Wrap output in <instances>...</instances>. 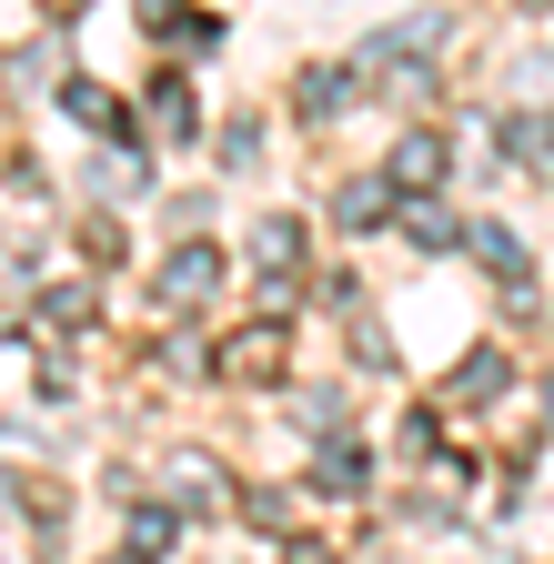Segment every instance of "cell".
<instances>
[{"instance_id":"cell-1","label":"cell","mask_w":554,"mask_h":564,"mask_svg":"<svg viewBox=\"0 0 554 564\" xmlns=\"http://www.w3.org/2000/svg\"><path fill=\"white\" fill-rule=\"evenodd\" d=\"M283 352H293V323H283V313H252L242 333L213 343V373H222V383H283Z\"/></svg>"},{"instance_id":"cell-2","label":"cell","mask_w":554,"mask_h":564,"mask_svg":"<svg viewBox=\"0 0 554 564\" xmlns=\"http://www.w3.org/2000/svg\"><path fill=\"white\" fill-rule=\"evenodd\" d=\"M424 51H444V11H413V21H393V31H373L354 70H403V61H424Z\"/></svg>"},{"instance_id":"cell-3","label":"cell","mask_w":554,"mask_h":564,"mask_svg":"<svg viewBox=\"0 0 554 564\" xmlns=\"http://www.w3.org/2000/svg\"><path fill=\"white\" fill-rule=\"evenodd\" d=\"M213 282H222V252L213 242H182L162 262V313H192V303H213Z\"/></svg>"},{"instance_id":"cell-4","label":"cell","mask_w":554,"mask_h":564,"mask_svg":"<svg viewBox=\"0 0 554 564\" xmlns=\"http://www.w3.org/2000/svg\"><path fill=\"white\" fill-rule=\"evenodd\" d=\"M172 505H182V514H222V505H232L222 464H213V454H172Z\"/></svg>"},{"instance_id":"cell-5","label":"cell","mask_w":554,"mask_h":564,"mask_svg":"<svg viewBox=\"0 0 554 564\" xmlns=\"http://www.w3.org/2000/svg\"><path fill=\"white\" fill-rule=\"evenodd\" d=\"M383 172H393V192H403V202H413V192H434V182H444V131H403Z\"/></svg>"},{"instance_id":"cell-6","label":"cell","mask_w":554,"mask_h":564,"mask_svg":"<svg viewBox=\"0 0 554 564\" xmlns=\"http://www.w3.org/2000/svg\"><path fill=\"white\" fill-rule=\"evenodd\" d=\"M495 393H504V352H495V343H474L464 364H454V383H444V403H454V413H484Z\"/></svg>"},{"instance_id":"cell-7","label":"cell","mask_w":554,"mask_h":564,"mask_svg":"<svg viewBox=\"0 0 554 564\" xmlns=\"http://www.w3.org/2000/svg\"><path fill=\"white\" fill-rule=\"evenodd\" d=\"M252 272L262 282H293L303 272V223H293V212H272V223L252 232Z\"/></svg>"},{"instance_id":"cell-8","label":"cell","mask_w":554,"mask_h":564,"mask_svg":"<svg viewBox=\"0 0 554 564\" xmlns=\"http://www.w3.org/2000/svg\"><path fill=\"white\" fill-rule=\"evenodd\" d=\"M464 252L495 272V282H514V293H524V242H514L504 223H474V232H464Z\"/></svg>"},{"instance_id":"cell-9","label":"cell","mask_w":554,"mask_h":564,"mask_svg":"<svg viewBox=\"0 0 554 564\" xmlns=\"http://www.w3.org/2000/svg\"><path fill=\"white\" fill-rule=\"evenodd\" d=\"M383 212H393V172H383V182H343V192H333V223H343V232H373Z\"/></svg>"},{"instance_id":"cell-10","label":"cell","mask_w":554,"mask_h":564,"mask_svg":"<svg viewBox=\"0 0 554 564\" xmlns=\"http://www.w3.org/2000/svg\"><path fill=\"white\" fill-rule=\"evenodd\" d=\"M343 101H354V70H333V61H323V70H303V82H293V111H303V121H333Z\"/></svg>"},{"instance_id":"cell-11","label":"cell","mask_w":554,"mask_h":564,"mask_svg":"<svg viewBox=\"0 0 554 564\" xmlns=\"http://www.w3.org/2000/svg\"><path fill=\"white\" fill-rule=\"evenodd\" d=\"M61 111L91 121V131H111V141H131V121H121V101H111L101 82H61Z\"/></svg>"},{"instance_id":"cell-12","label":"cell","mask_w":554,"mask_h":564,"mask_svg":"<svg viewBox=\"0 0 554 564\" xmlns=\"http://www.w3.org/2000/svg\"><path fill=\"white\" fill-rule=\"evenodd\" d=\"M313 484H323V494H363V484H373V454H363V444H323Z\"/></svg>"},{"instance_id":"cell-13","label":"cell","mask_w":554,"mask_h":564,"mask_svg":"<svg viewBox=\"0 0 554 564\" xmlns=\"http://www.w3.org/2000/svg\"><path fill=\"white\" fill-rule=\"evenodd\" d=\"M403 232H413V242H424V252H454V242H464L474 223H454V212H444V202H424V192H413V212H403Z\"/></svg>"},{"instance_id":"cell-14","label":"cell","mask_w":554,"mask_h":564,"mask_svg":"<svg viewBox=\"0 0 554 564\" xmlns=\"http://www.w3.org/2000/svg\"><path fill=\"white\" fill-rule=\"evenodd\" d=\"M41 323L51 333H91V282H51V293H41Z\"/></svg>"},{"instance_id":"cell-15","label":"cell","mask_w":554,"mask_h":564,"mask_svg":"<svg viewBox=\"0 0 554 564\" xmlns=\"http://www.w3.org/2000/svg\"><path fill=\"white\" fill-rule=\"evenodd\" d=\"M182 534V505H131V554H162Z\"/></svg>"},{"instance_id":"cell-16","label":"cell","mask_w":554,"mask_h":564,"mask_svg":"<svg viewBox=\"0 0 554 564\" xmlns=\"http://www.w3.org/2000/svg\"><path fill=\"white\" fill-rule=\"evenodd\" d=\"M544 141H554L544 111H514V121H504V152H514V162H544Z\"/></svg>"},{"instance_id":"cell-17","label":"cell","mask_w":554,"mask_h":564,"mask_svg":"<svg viewBox=\"0 0 554 564\" xmlns=\"http://www.w3.org/2000/svg\"><path fill=\"white\" fill-rule=\"evenodd\" d=\"M293 423H303V434H343V393H293Z\"/></svg>"},{"instance_id":"cell-18","label":"cell","mask_w":554,"mask_h":564,"mask_svg":"<svg viewBox=\"0 0 554 564\" xmlns=\"http://www.w3.org/2000/svg\"><path fill=\"white\" fill-rule=\"evenodd\" d=\"M152 121H162V131L182 141V131H192V91H182V82H162V101H152Z\"/></svg>"},{"instance_id":"cell-19","label":"cell","mask_w":554,"mask_h":564,"mask_svg":"<svg viewBox=\"0 0 554 564\" xmlns=\"http://www.w3.org/2000/svg\"><path fill=\"white\" fill-rule=\"evenodd\" d=\"M283 564H333V544H313V534H293V544H283Z\"/></svg>"},{"instance_id":"cell-20","label":"cell","mask_w":554,"mask_h":564,"mask_svg":"<svg viewBox=\"0 0 554 564\" xmlns=\"http://www.w3.org/2000/svg\"><path fill=\"white\" fill-rule=\"evenodd\" d=\"M544 423H554V383H544Z\"/></svg>"},{"instance_id":"cell-21","label":"cell","mask_w":554,"mask_h":564,"mask_svg":"<svg viewBox=\"0 0 554 564\" xmlns=\"http://www.w3.org/2000/svg\"><path fill=\"white\" fill-rule=\"evenodd\" d=\"M131 564H142V554H131Z\"/></svg>"}]
</instances>
